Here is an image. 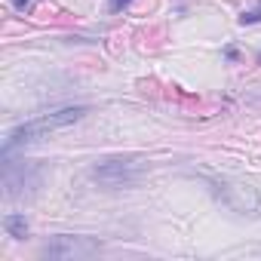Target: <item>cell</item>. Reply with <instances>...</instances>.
Instances as JSON below:
<instances>
[{
    "mask_svg": "<svg viewBox=\"0 0 261 261\" xmlns=\"http://www.w3.org/2000/svg\"><path fill=\"white\" fill-rule=\"evenodd\" d=\"M129 4H133V0H108V10H111V13H120V10H126Z\"/></svg>",
    "mask_w": 261,
    "mask_h": 261,
    "instance_id": "obj_8",
    "label": "cell"
},
{
    "mask_svg": "<svg viewBox=\"0 0 261 261\" xmlns=\"http://www.w3.org/2000/svg\"><path fill=\"white\" fill-rule=\"evenodd\" d=\"M83 114H86V108H83V105H77V108H62V111H56V114L34 117V120L22 123L19 129H13L10 139H7V148H4V151L10 154V151H13V148H19V145H31V142H37V139H43L46 133H53V129H62V126L77 123Z\"/></svg>",
    "mask_w": 261,
    "mask_h": 261,
    "instance_id": "obj_2",
    "label": "cell"
},
{
    "mask_svg": "<svg viewBox=\"0 0 261 261\" xmlns=\"http://www.w3.org/2000/svg\"><path fill=\"white\" fill-rule=\"evenodd\" d=\"M13 7H16V10H19V13H25V10H28V7H31V0H13Z\"/></svg>",
    "mask_w": 261,
    "mask_h": 261,
    "instance_id": "obj_9",
    "label": "cell"
},
{
    "mask_svg": "<svg viewBox=\"0 0 261 261\" xmlns=\"http://www.w3.org/2000/svg\"><path fill=\"white\" fill-rule=\"evenodd\" d=\"M212 194L230 212L261 218V185L246 181V178H218V181H212Z\"/></svg>",
    "mask_w": 261,
    "mask_h": 261,
    "instance_id": "obj_1",
    "label": "cell"
},
{
    "mask_svg": "<svg viewBox=\"0 0 261 261\" xmlns=\"http://www.w3.org/2000/svg\"><path fill=\"white\" fill-rule=\"evenodd\" d=\"M148 172V163L142 157H108L89 169V178L101 188H133L142 175Z\"/></svg>",
    "mask_w": 261,
    "mask_h": 261,
    "instance_id": "obj_3",
    "label": "cell"
},
{
    "mask_svg": "<svg viewBox=\"0 0 261 261\" xmlns=\"http://www.w3.org/2000/svg\"><path fill=\"white\" fill-rule=\"evenodd\" d=\"M4 230H7L13 240H25V237H28V221H25V215L10 212V215L4 218Z\"/></svg>",
    "mask_w": 261,
    "mask_h": 261,
    "instance_id": "obj_6",
    "label": "cell"
},
{
    "mask_svg": "<svg viewBox=\"0 0 261 261\" xmlns=\"http://www.w3.org/2000/svg\"><path fill=\"white\" fill-rule=\"evenodd\" d=\"M255 22H261V4H258L255 10H249V13L240 16V25H255Z\"/></svg>",
    "mask_w": 261,
    "mask_h": 261,
    "instance_id": "obj_7",
    "label": "cell"
},
{
    "mask_svg": "<svg viewBox=\"0 0 261 261\" xmlns=\"http://www.w3.org/2000/svg\"><path fill=\"white\" fill-rule=\"evenodd\" d=\"M4 181H7V197L16 200V197H22L25 191H34V188L40 185V166L25 163V166H22V178H16V172H7Z\"/></svg>",
    "mask_w": 261,
    "mask_h": 261,
    "instance_id": "obj_5",
    "label": "cell"
},
{
    "mask_svg": "<svg viewBox=\"0 0 261 261\" xmlns=\"http://www.w3.org/2000/svg\"><path fill=\"white\" fill-rule=\"evenodd\" d=\"M258 62H261V56H258Z\"/></svg>",
    "mask_w": 261,
    "mask_h": 261,
    "instance_id": "obj_10",
    "label": "cell"
},
{
    "mask_svg": "<svg viewBox=\"0 0 261 261\" xmlns=\"http://www.w3.org/2000/svg\"><path fill=\"white\" fill-rule=\"evenodd\" d=\"M101 243L92 237H71V233H59L53 240H46L40 246V258H89L98 255Z\"/></svg>",
    "mask_w": 261,
    "mask_h": 261,
    "instance_id": "obj_4",
    "label": "cell"
}]
</instances>
